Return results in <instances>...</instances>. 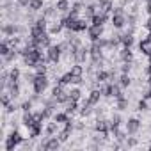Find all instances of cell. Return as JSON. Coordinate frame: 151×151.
I'll return each instance as SVG.
<instances>
[{"label": "cell", "instance_id": "obj_40", "mask_svg": "<svg viewBox=\"0 0 151 151\" xmlns=\"http://www.w3.org/2000/svg\"><path fill=\"white\" fill-rule=\"evenodd\" d=\"M20 109H22L23 112H30V110H32V100H27V101H23Z\"/></svg>", "mask_w": 151, "mask_h": 151}, {"label": "cell", "instance_id": "obj_36", "mask_svg": "<svg viewBox=\"0 0 151 151\" xmlns=\"http://www.w3.org/2000/svg\"><path fill=\"white\" fill-rule=\"evenodd\" d=\"M117 84H119L121 87H128V86H130V77H128V73H123V75H121Z\"/></svg>", "mask_w": 151, "mask_h": 151}, {"label": "cell", "instance_id": "obj_13", "mask_svg": "<svg viewBox=\"0 0 151 151\" xmlns=\"http://www.w3.org/2000/svg\"><path fill=\"white\" fill-rule=\"evenodd\" d=\"M107 20H109V14L100 11V13H96V14L91 18V25H101V27H103V25L107 23Z\"/></svg>", "mask_w": 151, "mask_h": 151}, {"label": "cell", "instance_id": "obj_24", "mask_svg": "<svg viewBox=\"0 0 151 151\" xmlns=\"http://www.w3.org/2000/svg\"><path fill=\"white\" fill-rule=\"evenodd\" d=\"M84 11H86V16L87 18H93L96 13H100V7H98V4H89V6L84 7Z\"/></svg>", "mask_w": 151, "mask_h": 151}, {"label": "cell", "instance_id": "obj_9", "mask_svg": "<svg viewBox=\"0 0 151 151\" xmlns=\"http://www.w3.org/2000/svg\"><path fill=\"white\" fill-rule=\"evenodd\" d=\"M23 30H25L23 27L14 25V23H6V25H2V34H4V36H14V34L23 32Z\"/></svg>", "mask_w": 151, "mask_h": 151}, {"label": "cell", "instance_id": "obj_30", "mask_svg": "<svg viewBox=\"0 0 151 151\" xmlns=\"http://www.w3.org/2000/svg\"><path fill=\"white\" fill-rule=\"evenodd\" d=\"M62 29H64V22H62V20H59V22H53V25L50 27V30H48V32H50V34H59Z\"/></svg>", "mask_w": 151, "mask_h": 151}, {"label": "cell", "instance_id": "obj_12", "mask_svg": "<svg viewBox=\"0 0 151 151\" xmlns=\"http://www.w3.org/2000/svg\"><path fill=\"white\" fill-rule=\"evenodd\" d=\"M71 132H73V121L69 119L68 123H64V128L59 132V139H60V142H66V140L71 137Z\"/></svg>", "mask_w": 151, "mask_h": 151}, {"label": "cell", "instance_id": "obj_21", "mask_svg": "<svg viewBox=\"0 0 151 151\" xmlns=\"http://www.w3.org/2000/svg\"><path fill=\"white\" fill-rule=\"evenodd\" d=\"M29 132H30V137H32V139H34V137H39L41 132H43V121H37L36 124H32V126L29 128Z\"/></svg>", "mask_w": 151, "mask_h": 151}, {"label": "cell", "instance_id": "obj_31", "mask_svg": "<svg viewBox=\"0 0 151 151\" xmlns=\"http://www.w3.org/2000/svg\"><path fill=\"white\" fill-rule=\"evenodd\" d=\"M29 9H30V11H39V9H43V0H29Z\"/></svg>", "mask_w": 151, "mask_h": 151}, {"label": "cell", "instance_id": "obj_42", "mask_svg": "<svg viewBox=\"0 0 151 151\" xmlns=\"http://www.w3.org/2000/svg\"><path fill=\"white\" fill-rule=\"evenodd\" d=\"M137 107H139V110H140V112H142V110H147V100H146V98H142V100L139 101V105H137Z\"/></svg>", "mask_w": 151, "mask_h": 151}, {"label": "cell", "instance_id": "obj_11", "mask_svg": "<svg viewBox=\"0 0 151 151\" xmlns=\"http://www.w3.org/2000/svg\"><path fill=\"white\" fill-rule=\"evenodd\" d=\"M139 130H140V121L137 117H132L126 121V133L128 135H135Z\"/></svg>", "mask_w": 151, "mask_h": 151}, {"label": "cell", "instance_id": "obj_10", "mask_svg": "<svg viewBox=\"0 0 151 151\" xmlns=\"http://www.w3.org/2000/svg\"><path fill=\"white\" fill-rule=\"evenodd\" d=\"M87 36H89L91 41H98V39L103 36V27H101V25H89Z\"/></svg>", "mask_w": 151, "mask_h": 151}, {"label": "cell", "instance_id": "obj_33", "mask_svg": "<svg viewBox=\"0 0 151 151\" xmlns=\"http://www.w3.org/2000/svg\"><path fill=\"white\" fill-rule=\"evenodd\" d=\"M20 75H22V71L18 68H13L9 71V82H18L20 80Z\"/></svg>", "mask_w": 151, "mask_h": 151}, {"label": "cell", "instance_id": "obj_48", "mask_svg": "<svg viewBox=\"0 0 151 151\" xmlns=\"http://www.w3.org/2000/svg\"><path fill=\"white\" fill-rule=\"evenodd\" d=\"M147 82H149V86H151V73H149V78H147Z\"/></svg>", "mask_w": 151, "mask_h": 151}, {"label": "cell", "instance_id": "obj_19", "mask_svg": "<svg viewBox=\"0 0 151 151\" xmlns=\"http://www.w3.org/2000/svg\"><path fill=\"white\" fill-rule=\"evenodd\" d=\"M119 41L123 43V46H130L132 48V45H133V34L132 32H126V34H119Z\"/></svg>", "mask_w": 151, "mask_h": 151}, {"label": "cell", "instance_id": "obj_5", "mask_svg": "<svg viewBox=\"0 0 151 151\" xmlns=\"http://www.w3.org/2000/svg\"><path fill=\"white\" fill-rule=\"evenodd\" d=\"M52 96H53L59 103H66V101L69 100V91H66L62 84H57V86L52 89Z\"/></svg>", "mask_w": 151, "mask_h": 151}, {"label": "cell", "instance_id": "obj_16", "mask_svg": "<svg viewBox=\"0 0 151 151\" xmlns=\"http://www.w3.org/2000/svg\"><path fill=\"white\" fill-rule=\"evenodd\" d=\"M139 50L144 53V55H151V37H146V39H142L140 43H139Z\"/></svg>", "mask_w": 151, "mask_h": 151}, {"label": "cell", "instance_id": "obj_44", "mask_svg": "<svg viewBox=\"0 0 151 151\" xmlns=\"http://www.w3.org/2000/svg\"><path fill=\"white\" fill-rule=\"evenodd\" d=\"M16 109H18V107H16V103H14V100H13V101L6 107V112H7V114H11V112H14Z\"/></svg>", "mask_w": 151, "mask_h": 151}, {"label": "cell", "instance_id": "obj_18", "mask_svg": "<svg viewBox=\"0 0 151 151\" xmlns=\"http://www.w3.org/2000/svg\"><path fill=\"white\" fill-rule=\"evenodd\" d=\"M101 96H103V94L100 93V89H93V91L89 93V96H87V101L94 107V105H98V103H100V98H101Z\"/></svg>", "mask_w": 151, "mask_h": 151}, {"label": "cell", "instance_id": "obj_15", "mask_svg": "<svg viewBox=\"0 0 151 151\" xmlns=\"http://www.w3.org/2000/svg\"><path fill=\"white\" fill-rule=\"evenodd\" d=\"M22 123H23V126L30 128L32 124H36V123H37V119H36L34 112L30 110V112H23V119H22Z\"/></svg>", "mask_w": 151, "mask_h": 151}, {"label": "cell", "instance_id": "obj_6", "mask_svg": "<svg viewBox=\"0 0 151 151\" xmlns=\"http://www.w3.org/2000/svg\"><path fill=\"white\" fill-rule=\"evenodd\" d=\"M60 53H62V48L60 45H52L46 48V57H48V62L52 64H57L60 60Z\"/></svg>", "mask_w": 151, "mask_h": 151}, {"label": "cell", "instance_id": "obj_45", "mask_svg": "<svg viewBox=\"0 0 151 151\" xmlns=\"http://www.w3.org/2000/svg\"><path fill=\"white\" fill-rule=\"evenodd\" d=\"M130 68H132V62H123L121 71H123V73H128V71H130Z\"/></svg>", "mask_w": 151, "mask_h": 151}, {"label": "cell", "instance_id": "obj_49", "mask_svg": "<svg viewBox=\"0 0 151 151\" xmlns=\"http://www.w3.org/2000/svg\"><path fill=\"white\" fill-rule=\"evenodd\" d=\"M149 132H151V126H149Z\"/></svg>", "mask_w": 151, "mask_h": 151}, {"label": "cell", "instance_id": "obj_35", "mask_svg": "<svg viewBox=\"0 0 151 151\" xmlns=\"http://www.w3.org/2000/svg\"><path fill=\"white\" fill-rule=\"evenodd\" d=\"M116 109H119V110H126V109H128V100H126L124 96L117 98V105H116Z\"/></svg>", "mask_w": 151, "mask_h": 151}, {"label": "cell", "instance_id": "obj_27", "mask_svg": "<svg viewBox=\"0 0 151 151\" xmlns=\"http://www.w3.org/2000/svg\"><path fill=\"white\" fill-rule=\"evenodd\" d=\"M77 109H78V101L77 100H68L66 101V112L71 116L73 112H77Z\"/></svg>", "mask_w": 151, "mask_h": 151}, {"label": "cell", "instance_id": "obj_39", "mask_svg": "<svg viewBox=\"0 0 151 151\" xmlns=\"http://www.w3.org/2000/svg\"><path fill=\"white\" fill-rule=\"evenodd\" d=\"M57 13H59V11H57V7H48V9H45L43 16H46V18H53Z\"/></svg>", "mask_w": 151, "mask_h": 151}, {"label": "cell", "instance_id": "obj_2", "mask_svg": "<svg viewBox=\"0 0 151 151\" xmlns=\"http://www.w3.org/2000/svg\"><path fill=\"white\" fill-rule=\"evenodd\" d=\"M46 87H48V77H46V75H37V73H36V77H34V80H32V89H34V93H36V94H43Z\"/></svg>", "mask_w": 151, "mask_h": 151}, {"label": "cell", "instance_id": "obj_3", "mask_svg": "<svg viewBox=\"0 0 151 151\" xmlns=\"http://www.w3.org/2000/svg\"><path fill=\"white\" fill-rule=\"evenodd\" d=\"M112 25H114V29H123L126 25V14H124L123 7H116L112 11Z\"/></svg>", "mask_w": 151, "mask_h": 151}, {"label": "cell", "instance_id": "obj_20", "mask_svg": "<svg viewBox=\"0 0 151 151\" xmlns=\"http://www.w3.org/2000/svg\"><path fill=\"white\" fill-rule=\"evenodd\" d=\"M6 87L9 89V93H11L13 100H16V98L20 96V86H18V82H7V86H6Z\"/></svg>", "mask_w": 151, "mask_h": 151}, {"label": "cell", "instance_id": "obj_14", "mask_svg": "<svg viewBox=\"0 0 151 151\" xmlns=\"http://www.w3.org/2000/svg\"><path fill=\"white\" fill-rule=\"evenodd\" d=\"M119 59H121L123 62H132V60H133V52H132V48H130V46H123L121 52H119Z\"/></svg>", "mask_w": 151, "mask_h": 151}, {"label": "cell", "instance_id": "obj_43", "mask_svg": "<svg viewBox=\"0 0 151 151\" xmlns=\"http://www.w3.org/2000/svg\"><path fill=\"white\" fill-rule=\"evenodd\" d=\"M137 146V139L135 137H126V147H133Z\"/></svg>", "mask_w": 151, "mask_h": 151}, {"label": "cell", "instance_id": "obj_29", "mask_svg": "<svg viewBox=\"0 0 151 151\" xmlns=\"http://www.w3.org/2000/svg\"><path fill=\"white\" fill-rule=\"evenodd\" d=\"M84 9V6H82V2H75L73 6H71V9H69V13L68 14H71V16H77L78 18V13Z\"/></svg>", "mask_w": 151, "mask_h": 151}, {"label": "cell", "instance_id": "obj_28", "mask_svg": "<svg viewBox=\"0 0 151 151\" xmlns=\"http://www.w3.org/2000/svg\"><path fill=\"white\" fill-rule=\"evenodd\" d=\"M53 121H57V123H68L69 121V114L64 110V112H57V114H53Z\"/></svg>", "mask_w": 151, "mask_h": 151}, {"label": "cell", "instance_id": "obj_32", "mask_svg": "<svg viewBox=\"0 0 151 151\" xmlns=\"http://www.w3.org/2000/svg\"><path fill=\"white\" fill-rule=\"evenodd\" d=\"M13 48H11V45L4 39L2 41V45H0V55H2V57H6V55H9V52H11Z\"/></svg>", "mask_w": 151, "mask_h": 151}, {"label": "cell", "instance_id": "obj_23", "mask_svg": "<svg viewBox=\"0 0 151 151\" xmlns=\"http://www.w3.org/2000/svg\"><path fill=\"white\" fill-rule=\"evenodd\" d=\"M55 7H57V11H59V13H69V9H71L69 0H57Z\"/></svg>", "mask_w": 151, "mask_h": 151}, {"label": "cell", "instance_id": "obj_22", "mask_svg": "<svg viewBox=\"0 0 151 151\" xmlns=\"http://www.w3.org/2000/svg\"><path fill=\"white\" fill-rule=\"evenodd\" d=\"M89 29V23H87V20H84V18H78L77 20V23H75V29H73V32H84V30H87Z\"/></svg>", "mask_w": 151, "mask_h": 151}, {"label": "cell", "instance_id": "obj_47", "mask_svg": "<svg viewBox=\"0 0 151 151\" xmlns=\"http://www.w3.org/2000/svg\"><path fill=\"white\" fill-rule=\"evenodd\" d=\"M144 98H146V100H151V89H149V91L144 94Z\"/></svg>", "mask_w": 151, "mask_h": 151}, {"label": "cell", "instance_id": "obj_4", "mask_svg": "<svg viewBox=\"0 0 151 151\" xmlns=\"http://www.w3.org/2000/svg\"><path fill=\"white\" fill-rule=\"evenodd\" d=\"M69 57L75 60V64H82V62H86V59L89 57V48L78 46L77 50H73V52L69 53Z\"/></svg>", "mask_w": 151, "mask_h": 151}, {"label": "cell", "instance_id": "obj_1", "mask_svg": "<svg viewBox=\"0 0 151 151\" xmlns=\"http://www.w3.org/2000/svg\"><path fill=\"white\" fill-rule=\"evenodd\" d=\"M20 144H23V137L18 130H13L6 139V151H14V147H18Z\"/></svg>", "mask_w": 151, "mask_h": 151}, {"label": "cell", "instance_id": "obj_26", "mask_svg": "<svg viewBox=\"0 0 151 151\" xmlns=\"http://www.w3.org/2000/svg\"><path fill=\"white\" fill-rule=\"evenodd\" d=\"M45 133H46L48 137H53L55 133H59V123H57V121H53V123H50V124L46 126V130H45Z\"/></svg>", "mask_w": 151, "mask_h": 151}, {"label": "cell", "instance_id": "obj_46", "mask_svg": "<svg viewBox=\"0 0 151 151\" xmlns=\"http://www.w3.org/2000/svg\"><path fill=\"white\" fill-rule=\"evenodd\" d=\"M146 71H147V75L151 73V55H149V64H147V69H146Z\"/></svg>", "mask_w": 151, "mask_h": 151}, {"label": "cell", "instance_id": "obj_34", "mask_svg": "<svg viewBox=\"0 0 151 151\" xmlns=\"http://www.w3.org/2000/svg\"><path fill=\"white\" fill-rule=\"evenodd\" d=\"M91 112H93V105L86 100V101H84V105H82V109H80V116H84V117H86V116H89Z\"/></svg>", "mask_w": 151, "mask_h": 151}, {"label": "cell", "instance_id": "obj_41", "mask_svg": "<svg viewBox=\"0 0 151 151\" xmlns=\"http://www.w3.org/2000/svg\"><path fill=\"white\" fill-rule=\"evenodd\" d=\"M36 73H37V75H46V66H45V62H41V64L36 66Z\"/></svg>", "mask_w": 151, "mask_h": 151}, {"label": "cell", "instance_id": "obj_37", "mask_svg": "<svg viewBox=\"0 0 151 151\" xmlns=\"http://www.w3.org/2000/svg\"><path fill=\"white\" fill-rule=\"evenodd\" d=\"M80 96H82V93H80V89L78 87H75V89H71L69 91V100H80Z\"/></svg>", "mask_w": 151, "mask_h": 151}, {"label": "cell", "instance_id": "obj_17", "mask_svg": "<svg viewBox=\"0 0 151 151\" xmlns=\"http://www.w3.org/2000/svg\"><path fill=\"white\" fill-rule=\"evenodd\" d=\"M96 4H98V7H100L101 13H107V14H109L110 11H114V9H112V7H114V6H112V0H96Z\"/></svg>", "mask_w": 151, "mask_h": 151}, {"label": "cell", "instance_id": "obj_7", "mask_svg": "<svg viewBox=\"0 0 151 151\" xmlns=\"http://www.w3.org/2000/svg\"><path fill=\"white\" fill-rule=\"evenodd\" d=\"M94 130H96L98 133H101L103 139H107V137L110 135V124H109L107 119H98L96 124H94Z\"/></svg>", "mask_w": 151, "mask_h": 151}, {"label": "cell", "instance_id": "obj_25", "mask_svg": "<svg viewBox=\"0 0 151 151\" xmlns=\"http://www.w3.org/2000/svg\"><path fill=\"white\" fill-rule=\"evenodd\" d=\"M121 121H123V119H121V116H119V114H114V116H112V119L109 121V124H110V133H112L116 128H119V126H121Z\"/></svg>", "mask_w": 151, "mask_h": 151}, {"label": "cell", "instance_id": "obj_8", "mask_svg": "<svg viewBox=\"0 0 151 151\" xmlns=\"http://www.w3.org/2000/svg\"><path fill=\"white\" fill-rule=\"evenodd\" d=\"M43 151H55L60 147V139H55V137H48L46 140H43V144L39 146Z\"/></svg>", "mask_w": 151, "mask_h": 151}, {"label": "cell", "instance_id": "obj_38", "mask_svg": "<svg viewBox=\"0 0 151 151\" xmlns=\"http://www.w3.org/2000/svg\"><path fill=\"white\" fill-rule=\"evenodd\" d=\"M71 73H73V75H78V77H84V68H82L80 64H75V66L71 68Z\"/></svg>", "mask_w": 151, "mask_h": 151}]
</instances>
